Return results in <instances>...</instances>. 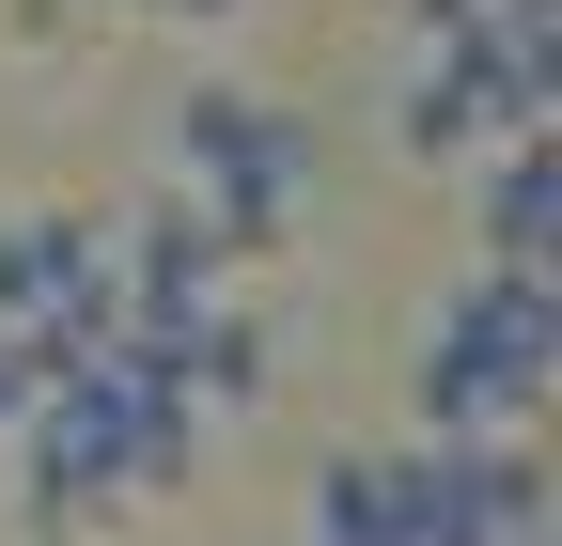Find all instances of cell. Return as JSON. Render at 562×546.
Masks as SVG:
<instances>
[{"instance_id":"5b68a950","label":"cell","mask_w":562,"mask_h":546,"mask_svg":"<svg viewBox=\"0 0 562 546\" xmlns=\"http://www.w3.org/2000/svg\"><path fill=\"white\" fill-rule=\"evenodd\" d=\"M110 297H125L110 328H140V344H172L188 312H220V297H235V235L203 219L188 187H172V203H140V219L110 235Z\"/></svg>"},{"instance_id":"277c9868","label":"cell","mask_w":562,"mask_h":546,"mask_svg":"<svg viewBox=\"0 0 562 546\" xmlns=\"http://www.w3.org/2000/svg\"><path fill=\"white\" fill-rule=\"evenodd\" d=\"M110 235L94 219H63V203H47V219H0V328H16V344L63 375V360H94L110 344Z\"/></svg>"},{"instance_id":"9c48e42d","label":"cell","mask_w":562,"mask_h":546,"mask_svg":"<svg viewBox=\"0 0 562 546\" xmlns=\"http://www.w3.org/2000/svg\"><path fill=\"white\" fill-rule=\"evenodd\" d=\"M125 16H188L203 32V16H250V0H125Z\"/></svg>"},{"instance_id":"8992f818","label":"cell","mask_w":562,"mask_h":546,"mask_svg":"<svg viewBox=\"0 0 562 546\" xmlns=\"http://www.w3.org/2000/svg\"><path fill=\"white\" fill-rule=\"evenodd\" d=\"M501 125H531V110L501 94L484 32H438V47L406 62V94H391V157H406V172H469L484 141H501Z\"/></svg>"},{"instance_id":"7a4b0ae2","label":"cell","mask_w":562,"mask_h":546,"mask_svg":"<svg viewBox=\"0 0 562 546\" xmlns=\"http://www.w3.org/2000/svg\"><path fill=\"white\" fill-rule=\"evenodd\" d=\"M172 187L203 203V219L235 235V265H266V250H297L313 235V203H328V172H313V125L281 110V94H235V79H203V94H172Z\"/></svg>"},{"instance_id":"ba28073f","label":"cell","mask_w":562,"mask_h":546,"mask_svg":"<svg viewBox=\"0 0 562 546\" xmlns=\"http://www.w3.org/2000/svg\"><path fill=\"white\" fill-rule=\"evenodd\" d=\"M32 390H47V360L16 344V328H0V437H16V422H32Z\"/></svg>"},{"instance_id":"3957f363","label":"cell","mask_w":562,"mask_h":546,"mask_svg":"<svg viewBox=\"0 0 562 546\" xmlns=\"http://www.w3.org/2000/svg\"><path fill=\"white\" fill-rule=\"evenodd\" d=\"M0 453H16V515H32L47 546L125 531V515H140V500H125V344L63 360V375L32 390V422L0 437Z\"/></svg>"},{"instance_id":"6da1fadb","label":"cell","mask_w":562,"mask_h":546,"mask_svg":"<svg viewBox=\"0 0 562 546\" xmlns=\"http://www.w3.org/2000/svg\"><path fill=\"white\" fill-rule=\"evenodd\" d=\"M547 390H562V282L547 265H469V282H438V312L406 344V422L422 437H484V422H531Z\"/></svg>"},{"instance_id":"52a82bcc","label":"cell","mask_w":562,"mask_h":546,"mask_svg":"<svg viewBox=\"0 0 562 546\" xmlns=\"http://www.w3.org/2000/svg\"><path fill=\"white\" fill-rule=\"evenodd\" d=\"M469 172H484V265H547L562 250V141L547 125H501Z\"/></svg>"}]
</instances>
